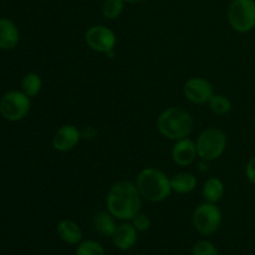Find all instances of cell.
Listing matches in <instances>:
<instances>
[{"label": "cell", "instance_id": "cell-1", "mask_svg": "<svg viewBox=\"0 0 255 255\" xmlns=\"http://www.w3.org/2000/svg\"><path fill=\"white\" fill-rule=\"evenodd\" d=\"M142 199L136 183L129 181L116 182L107 193V211L119 221L129 222L141 212Z\"/></svg>", "mask_w": 255, "mask_h": 255}, {"label": "cell", "instance_id": "cell-2", "mask_svg": "<svg viewBox=\"0 0 255 255\" xmlns=\"http://www.w3.org/2000/svg\"><path fill=\"white\" fill-rule=\"evenodd\" d=\"M194 128L192 115L182 107L172 106L159 114L157 119V129L167 139L178 141L187 138Z\"/></svg>", "mask_w": 255, "mask_h": 255}, {"label": "cell", "instance_id": "cell-3", "mask_svg": "<svg viewBox=\"0 0 255 255\" xmlns=\"http://www.w3.org/2000/svg\"><path fill=\"white\" fill-rule=\"evenodd\" d=\"M134 183L142 198L152 203L166 201L172 194L171 178L163 171L154 167L142 169L137 174Z\"/></svg>", "mask_w": 255, "mask_h": 255}, {"label": "cell", "instance_id": "cell-4", "mask_svg": "<svg viewBox=\"0 0 255 255\" xmlns=\"http://www.w3.org/2000/svg\"><path fill=\"white\" fill-rule=\"evenodd\" d=\"M227 136L222 129L211 127L202 132L196 141L198 157L203 161H216L226 152Z\"/></svg>", "mask_w": 255, "mask_h": 255}, {"label": "cell", "instance_id": "cell-5", "mask_svg": "<svg viewBox=\"0 0 255 255\" xmlns=\"http://www.w3.org/2000/svg\"><path fill=\"white\" fill-rule=\"evenodd\" d=\"M31 109V99L21 90H10L0 97V116L9 122H19Z\"/></svg>", "mask_w": 255, "mask_h": 255}, {"label": "cell", "instance_id": "cell-6", "mask_svg": "<svg viewBox=\"0 0 255 255\" xmlns=\"http://www.w3.org/2000/svg\"><path fill=\"white\" fill-rule=\"evenodd\" d=\"M232 29L241 34L255 29V0H232L227 11Z\"/></svg>", "mask_w": 255, "mask_h": 255}, {"label": "cell", "instance_id": "cell-7", "mask_svg": "<svg viewBox=\"0 0 255 255\" xmlns=\"http://www.w3.org/2000/svg\"><path fill=\"white\" fill-rule=\"evenodd\" d=\"M223 214L217 204L203 202L196 207L192 216V222L199 234L204 237L216 233L222 226Z\"/></svg>", "mask_w": 255, "mask_h": 255}, {"label": "cell", "instance_id": "cell-8", "mask_svg": "<svg viewBox=\"0 0 255 255\" xmlns=\"http://www.w3.org/2000/svg\"><path fill=\"white\" fill-rule=\"evenodd\" d=\"M85 42L92 51L114 56L117 37L106 25H94L85 32Z\"/></svg>", "mask_w": 255, "mask_h": 255}, {"label": "cell", "instance_id": "cell-9", "mask_svg": "<svg viewBox=\"0 0 255 255\" xmlns=\"http://www.w3.org/2000/svg\"><path fill=\"white\" fill-rule=\"evenodd\" d=\"M184 97L194 105H206L213 97V85L204 77H191L183 86Z\"/></svg>", "mask_w": 255, "mask_h": 255}, {"label": "cell", "instance_id": "cell-10", "mask_svg": "<svg viewBox=\"0 0 255 255\" xmlns=\"http://www.w3.org/2000/svg\"><path fill=\"white\" fill-rule=\"evenodd\" d=\"M81 131L74 125H64L55 131L52 147L57 152L72 151L81 141Z\"/></svg>", "mask_w": 255, "mask_h": 255}, {"label": "cell", "instance_id": "cell-11", "mask_svg": "<svg viewBox=\"0 0 255 255\" xmlns=\"http://www.w3.org/2000/svg\"><path fill=\"white\" fill-rule=\"evenodd\" d=\"M198 157L196 142L191 138H182L176 141L172 148V159L177 166L188 167L193 163Z\"/></svg>", "mask_w": 255, "mask_h": 255}, {"label": "cell", "instance_id": "cell-12", "mask_svg": "<svg viewBox=\"0 0 255 255\" xmlns=\"http://www.w3.org/2000/svg\"><path fill=\"white\" fill-rule=\"evenodd\" d=\"M115 247L122 252L129 251L133 248L138 239V231L129 222H124L119 224L115 231L114 236L111 237Z\"/></svg>", "mask_w": 255, "mask_h": 255}, {"label": "cell", "instance_id": "cell-13", "mask_svg": "<svg viewBox=\"0 0 255 255\" xmlns=\"http://www.w3.org/2000/svg\"><path fill=\"white\" fill-rule=\"evenodd\" d=\"M20 41V31L9 17H0V49L12 50Z\"/></svg>", "mask_w": 255, "mask_h": 255}, {"label": "cell", "instance_id": "cell-14", "mask_svg": "<svg viewBox=\"0 0 255 255\" xmlns=\"http://www.w3.org/2000/svg\"><path fill=\"white\" fill-rule=\"evenodd\" d=\"M56 232L60 239L70 246H79L84 237L81 227L71 219H62L61 222H59L56 226Z\"/></svg>", "mask_w": 255, "mask_h": 255}, {"label": "cell", "instance_id": "cell-15", "mask_svg": "<svg viewBox=\"0 0 255 255\" xmlns=\"http://www.w3.org/2000/svg\"><path fill=\"white\" fill-rule=\"evenodd\" d=\"M92 226L101 236L112 237L119 224L116 223V218L109 211H99L92 217Z\"/></svg>", "mask_w": 255, "mask_h": 255}, {"label": "cell", "instance_id": "cell-16", "mask_svg": "<svg viewBox=\"0 0 255 255\" xmlns=\"http://www.w3.org/2000/svg\"><path fill=\"white\" fill-rule=\"evenodd\" d=\"M224 192H226V187L222 179H219L218 177H211L204 182L202 196H203L204 202L217 204L222 201Z\"/></svg>", "mask_w": 255, "mask_h": 255}, {"label": "cell", "instance_id": "cell-17", "mask_svg": "<svg viewBox=\"0 0 255 255\" xmlns=\"http://www.w3.org/2000/svg\"><path fill=\"white\" fill-rule=\"evenodd\" d=\"M171 187L177 194L192 193L197 188V177L191 172H179L171 178Z\"/></svg>", "mask_w": 255, "mask_h": 255}, {"label": "cell", "instance_id": "cell-18", "mask_svg": "<svg viewBox=\"0 0 255 255\" xmlns=\"http://www.w3.org/2000/svg\"><path fill=\"white\" fill-rule=\"evenodd\" d=\"M20 87H21V91L25 95L32 99V97L37 96L41 91L42 80L36 72H27L22 76L21 81H20Z\"/></svg>", "mask_w": 255, "mask_h": 255}, {"label": "cell", "instance_id": "cell-19", "mask_svg": "<svg viewBox=\"0 0 255 255\" xmlns=\"http://www.w3.org/2000/svg\"><path fill=\"white\" fill-rule=\"evenodd\" d=\"M208 106L213 114L218 115V116H226V115L231 114L233 105H232L231 100L224 95L214 94L213 97L209 100Z\"/></svg>", "mask_w": 255, "mask_h": 255}, {"label": "cell", "instance_id": "cell-20", "mask_svg": "<svg viewBox=\"0 0 255 255\" xmlns=\"http://www.w3.org/2000/svg\"><path fill=\"white\" fill-rule=\"evenodd\" d=\"M125 7L124 0H104L102 15L109 20H115L122 14Z\"/></svg>", "mask_w": 255, "mask_h": 255}, {"label": "cell", "instance_id": "cell-21", "mask_svg": "<svg viewBox=\"0 0 255 255\" xmlns=\"http://www.w3.org/2000/svg\"><path fill=\"white\" fill-rule=\"evenodd\" d=\"M75 255H106L104 247L96 241H82L77 246Z\"/></svg>", "mask_w": 255, "mask_h": 255}, {"label": "cell", "instance_id": "cell-22", "mask_svg": "<svg viewBox=\"0 0 255 255\" xmlns=\"http://www.w3.org/2000/svg\"><path fill=\"white\" fill-rule=\"evenodd\" d=\"M192 254L193 255H219L218 248L212 242L202 239L196 242L192 247Z\"/></svg>", "mask_w": 255, "mask_h": 255}, {"label": "cell", "instance_id": "cell-23", "mask_svg": "<svg viewBox=\"0 0 255 255\" xmlns=\"http://www.w3.org/2000/svg\"><path fill=\"white\" fill-rule=\"evenodd\" d=\"M131 223L133 224V227L138 232H147L149 228H151V219H149V217H147L146 214L141 213V212L133 217Z\"/></svg>", "mask_w": 255, "mask_h": 255}, {"label": "cell", "instance_id": "cell-24", "mask_svg": "<svg viewBox=\"0 0 255 255\" xmlns=\"http://www.w3.org/2000/svg\"><path fill=\"white\" fill-rule=\"evenodd\" d=\"M246 177L252 184L255 186V156L252 157L246 166Z\"/></svg>", "mask_w": 255, "mask_h": 255}, {"label": "cell", "instance_id": "cell-25", "mask_svg": "<svg viewBox=\"0 0 255 255\" xmlns=\"http://www.w3.org/2000/svg\"><path fill=\"white\" fill-rule=\"evenodd\" d=\"M80 131H81V138L84 139H92L97 134L96 129L91 126H85Z\"/></svg>", "mask_w": 255, "mask_h": 255}, {"label": "cell", "instance_id": "cell-26", "mask_svg": "<svg viewBox=\"0 0 255 255\" xmlns=\"http://www.w3.org/2000/svg\"><path fill=\"white\" fill-rule=\"evenodd\" d=\"M125 2H129V4H137V2H142L144 0H124Z\"/></svg>", "mask_w": 255, "mask_h": 255}, {"label": "cell", "instance_id": "cell-27", "mask_svg": "<svg viewBox=\"0 0 255 255\" xmlns=\"http://www.w3.org/2000/svg\"><path fill=\"white\" fill-rule=\"evenodd\" d=\"M253 125H254V128H255V116H254V121H253Z\"/></svg>", "mask_w": 255, "mask_h": 255}, {"label": "cell", "instance_id": "cell-28", "mask_svg": "<svg viewBox=\"0 0 255 255\" xmlns=\"http://www.w3.org/2000/svg\"><path fill=\"white\" fill-rule=\"evenodd\" d=\"M136 255H147V254H136Z\"/></svg>", "mask_w": 255, "mask_h": 255}]
</instances>
